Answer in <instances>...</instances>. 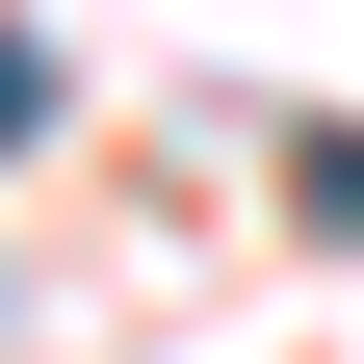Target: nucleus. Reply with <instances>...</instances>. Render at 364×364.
<instances>
[{
    "mask_svg": "<svg viewBox=\"0 0 364 364\" xmlns=\"http://www.w3.org/2000/svg\"><path fill=\"white\" fill-rule=\"evenodd\" d=\"M26 130H53V53H26V26H0V156H26Z\"/></svg>",
    "mask_w": 364,
    "mask_h": 364,
    "instance_id": "1",
    "label": "nucleus"
}]
</instances>
